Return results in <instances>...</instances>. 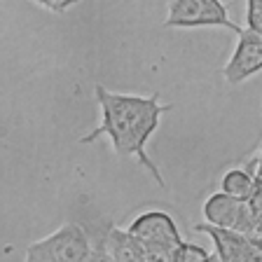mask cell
Returning <instances> with one entry per match:
<instances>
[{"instance_id":"obj_1","label":"cell","mask_w":262,"mask_h":262,"mask_svg":"<svg viewBox=\"0 0 262 262\" xmlns=\"http://www.w3.org/2000/svg\"><path fill=\"white\" fill-rule=\"evenodd\" d=\"M96 101L101 105V124L92 129L89 134L80 136V143L87 145L98 138H108L113 145L115 155L120 157H134L143 169L155 178L159 187H164L162 173H159L157 164L150 159L145 145L150 141L155 131L159 126L164 113L171 110V103H162L159 94H150V96H138V94H117L105 89L103 84L94 87Z\"/></svg>"},{"instance_id":"obj_2","label":"cell","mask_w":262,"mask_h":262,"mask_svg":"<svg viewBox=\"0 0 262 262\" xmlns=\"http://www.w3.org/2000/svg\"><path fill=\"white\" fill-rule=\"evenodd\" d=\"M94 241L77 223H66L56 232L26 248L24 262H89Z\"/></svg>"},{"instance_id":"obj_3","label":"cell","mask_w":262,"mask_h":262,"mask_svg":"<svg viewBox=\"0 0 262 262\" xmlns=\"http://www.w3.org/2000/svg\"><path fill=\"white\" fill-rule=\"evenodd\" d=\"M166 28H227L239 35L244 28L229 19L223 0H171L164 19Z\"/></svg>"},{"instance_id":"obj_4","label":"cell","mask_w":262,"mask_h":262,"mask_svg":"<svg viewBox=\"0 0 262 262\" xmlns=\"http://www.w3.org/2000/svg\"><path fill=\"white\" fill-rule=\"evenodd\" d=\"M262 71V38L257 33L244 31L239 33V38H236V47L229 56V61L225 63V82L236 87L241 82H246L248 77L257 75Z\"/></svg>"},{"instance_id":"obj_5","label":"cell","mask_w":262,"mask_h":262,"mask_svg":"<svg viewBox=\"0 0 262 262\" xmlns=\"http://www.w3.org/2000/svg\"><path fill=\"white\" fill-rule=\"evenodd\" d=\"M145 248H159V246H180L183 236L176 220L164 211H145L129 223L126 227Z\"/></svg>"},{"instance_id":"obj_6","label":"cell","mask_w":262,"mask_h":262,"mask_svg":"<svg viewBox=\"0 0 262 262\" xmlns=\"http://www.w3.org/2000/svg\"><path fill=\"white\" fill-rule=\"evenodd\" d=\"M192 229L199 234H206L213 241V248L220 262H251L257 251V246L244 232H236V229L218 227L211 223H194Z\"/></svg>"},{"instance_id":"obj_7","label":"cell","mask_w":262,"mask_h":262,"mask_svg":"<svg viewBox=\"0 0 262 262\" xmlns=\"http://www.w3.org/2000/svg\"><path fill=\"white\" fill-rule=\"evenodd\" d=\"M244 204L246 202H241V199L220 190L204 202L202 213H204V218H206V223L239 232L241 218H244Z\"/></svg>"},{"instance_id":"obj_8","label":"cell","mask_w":262,"mask_h":262,"mask_svg":"<svg viewBox=\"0 0 262 262\" xmlns=\"http://www.w3.org/2000/svg\"><path fill=\"white\" fill-rule=\"evenodd\" d=\"M105 248L115 262H147V248L129 229L108 225L105 227Z\"/></svg>"},{"instance_id":"obj_9","label":"cell","mask_w":262,"mask_h":262,"mask_svg":"<svg viewBox=\"0 0 262 262\" xmlns=\"http://www.w3.org/2000/svg\"><path fill=\"white\" fill-rule=\"evenodd\" d=\"M255 183H257V162L255 157L246 166H234L220 178V190L227 194L236 196L241 202L251 199V194L255 192Z\"/></svg>"},{"instance_id":"obj_10","label":"cell","mask_w":262,"mask_h":262,"mask_svg":"<svg viewBox=\"0 0 262 262\" xmlns=\"http://www.w3.org/2000/svg\"><path fill=\"white\" fill-rule=\"evenodd\" d=\"M211 253L199 244H187L183 241L178 248V262H208Z\"/></svg>"},{"instance_id":"obj_11","label":"cell","mask_w":262,"mask_h":262,"mask_svg":"<svg viewBox=\"0 0 262 262\" xmlns=\"http://www.w3.org/2000/svg\"><path fill=\"white\" fill-rule=\"evenodd\" d=\"M180 246H159V248H147V262H178Z\"/></svg>"},{"instance_id":"obj_12","label":"cell","mask_w":262,"mask_h":262,"mask_svg":"<svg viewBox=\"0 0 262 262\" xmlns=\"http://www.w3.org/2000/svg\"><path fill=\"white\" fill-rule=\"evenodd\" d=\"M92 241H94V248H92L89 262H115L113 257H110L108 248H105V227H103V232H98V236Z\"/></svg>"},{"instance_id":"obj_13","label":"cell","mask_w":262,"mask_h":262,"mask_svg":"<svg viewBox=\"0 0 262 262\" xmlns=\"http://www.w3.org/2000/svg\"><path fill=\"white\" fill-rule=\"evenodd\" d=\"M33 3L49 12H66V10H71L73 5H77L80 0H33Z\"/></svg>"},{"instance_id":"obj_14","label":"cell","mask_w":262,"mask_h":262,"mask_svg":"<svg viewBox=\"0 0 262 262\" xmlns=\"http://www.w3.org/2000/svg\"><path fill=\"white\" fill-rule=\"evenodd\" d=\"M246 28L257 33L262 38V10L260 12H246Z\"/></svg>"},{"instance_id":"obj_15","label":"cell","mask_w":262,"mask_h":262,"mask_svg":"<svg viewBox=\"0 0 262 262\" xmlns=\"http://www.w3.org/2000/svg\"><path fill=\"white\" fill-rule=\"evenodd\" d=\"M262 0H246V12H260Z\"/></svg>"},{"instance_id":"obj_16","label":"cell","mask_w":262,"mask_h":262,"mask_svg":"<svg viewBox=\"0 0 262 262\" xmlns=\"http://www.w3.org/2000/svg\"><path fill=\"white\" fill-rule=\"evenodd\" d=\"M255 162H257V173H262V150H260V155L255 157Z\"/></svg>"},{"instance_id":"obj_17","label":"cell","mask_w":262,"mask_h":262,"mask_svg":"<svg viewBox=\"0 0 262 262\" xmlns=\"http://www.w3.org/2000/svg\"><path fill=\"white\" fill-rule=\"evenodd\" d=\"M208 262H220V257L215 255V253H211V257H208Z\"/></svg>"}]
</instances>
